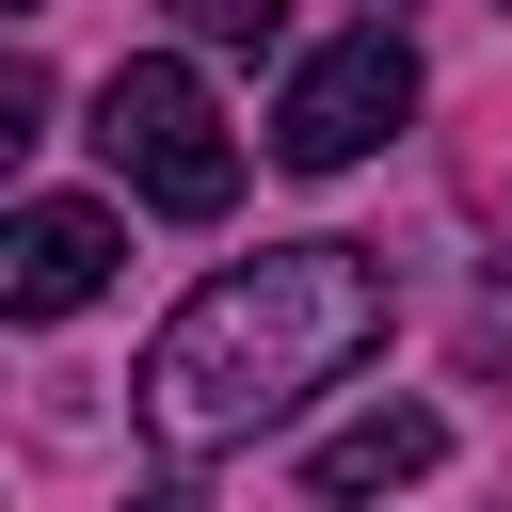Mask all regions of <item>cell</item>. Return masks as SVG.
I'll list each match as a JSON object with an SVG mask.
<instances>
[{
  "mask_svg": "<svg viewBox=\"0 0 512 512\" xmlns=\"http://www.w3.org/2000/svg\"><path fill=\"white\" fill-rule=\"evenodd\" d=\"M112 256H128V224H112V208H80V192L0 208V320H80V304L112 288Z\"/></svg>",
  "mask_w": 512,
  "mask_h": 512,
  "instance_id": "277c9868",
  "label": "cell"
},
{
  "mask_svg": "<svg viewBox=\"0 0 512 512\" xmlns=\"http://www.w3.org/2000/svg\"><path fill=\"white\" fill-rule=\"evenodd\" d=\"M96 160H112L144 208H176V224H208V208L240 192V144H224V112H208V80H192L176 48H144V64L96 80Z\"/></svg>",
  "mask_w": 512,
  "mask_h": 512,
  "instance_id": "7a4b0ae2",
  "label": "cell"
},
{
  "mask_svg": "<svg viewBox=\"0 0 512 512\" xmlns=\"http://www.w3.org/2000/svg\"><path fill=\"white\" fill-rule=\"evenodd\" d=\"M128 512H192V496H128Z\"/></svg>",
  "mask_w": 512,
  "mask_h": 512,
  "instance_id": "ba28073f",
  "label": "cell"
},
{
  "mask_svg": "<svg viewBox=\"0 0 512 512\" xmlns=\"http://www.w3.org/2000/svg\"><path fill=\"white\" fill-rule=\"evenodd\" d=\"M176 16H192L208 48H272V32H288V0H176Z\"/></svg>",
  "mask_w": 512,
  "mask_h": 512,
  "instance_id": "8992f818",
  "label": "cell"
},
{
  "mask_svg": "<svg viewBox=\"0 0 512 512\" xmlns=\"http://www.w3.org/2000/svg\"><path fill=\"white\" fill-rule=\"evenodd\" d=\"M32 144H48V80H32V64H0V176H16Z\"/></svg>",
  "mask_w": 512,
  "mask_h": 512,
  "instance_id": "52a82bcc",
  "label": "cell"
},
{
  "mask_svg": "<svg viewBox=\"0 0 512 512\" xmlns=\"http://www.w3.org/2000/svg\"><path fill=\"white\" fill-rule=\"evenodd\" d=\"M400 112H416V48H400V32L368 16V32L304 48V80L272 96V160H288V176H352V160H368V144H384Z\"/></svg>",
  "mask_w": 512,
  "mask_h": 512,
  "instance_id": "3957f363",
  "label": "cell"
},
{
  "mask_svg": "<svg viewBox=\"0 0 512 512\" xmlns=\"http://www.w3.org/2000/svg\"><path fill=\"white\" fill-rule=\"evenodd\" d=\"M432 464H448V416H432V400H368L352 432L304 448V496L352 512V496H400V480H432Z\"/></svg>",
  "mask_w": 512,
  "mask_h": 512,
  "instance_id": "5b68a950",
  "label": "cell"
},
{
  "mask_svg": "<svg viewBox=\"0 0 512 512\" xmlns=\"http://www.w3.org/2000/svg\"><path fill=\"white\" fill-rule=\"evenodd\" d=\"M0 16H32V0H0Z\"/></svg>",
  "mask_w": 512,
  "mask_h": 512,
  "instance_id": "9c48e42d",
  "label": "cell"
},
{
  "mask_svg": "<svg viewBox=\"0 0 512 512\" xmlns=\"http://www.w3.org/2000/svg\"><path fill=\"white\" fill-rule=\"evenodd\" d=\"M384 256L368 240H272V256H240V272H208L176 320H160V352H144V432L176 448V464H208V448H256L272 416H304L320 384H352L368 352H384Z\"/></svg>",
  "mask_w": 512,
  "mask_h": 512,
  "instance_id": "6da1fadb",
  "label": "cell"
}]
</instances>
